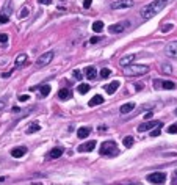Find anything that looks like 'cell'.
I'll return each instance as SVG.
<instances>
[{"label": "cell", "mask_w": 177, "mask_h": 185, "mask_svg": "<svg viewBox=\"0 0 177 185\" xmlns=\"http://www.w3.org/2000/svg\"><path fill=\"white\" fill-rule=\"evenodd\" d=\"M168 5V0H154V2L147 3L143 10H141V17L143 19H152L154 16H157L163 8Z\"/></svg>", "instance_id": "1"}, {"label": "cell", "mask_w": 177, "mask_h": 185, "mask_svg": "<svg viewBox=\"0 0 177 185\" xmlns=\"http://www.w3.org/2000/svg\"><path fill=\"white\" fill-rule=\"evenodd\" d=\"M149 72V68L146 64H129L124 69V74L127 77H138V76H144Z\"/></svg>", "instance_id": "2"}, {"label": "cell", "mask_w": 177, "mask_h": 185, "mask_svg": "<svg viewBox=\"0 0 177 185\" xmlns=\"http://www.w3.org/2000/svg\"><path fill=\"white\" fill-rule=\"evenodd\" d=\"M99 152H100V155H105V157H115V155H118V154H119L116 143H115V141H110V140L102 143Z\"/></svg>", "instance_id": "3"}, {"label": "cell", "mask_w": 177, "mask_h": 185, "mask_svg": "<svg viewBox=\"0 0 177 185\" xmlns=\"http://www.w3.org/2000/svg\"><path fill=\"white\" fill-rule=\"evenodd\" d=\"M175 83L174 82H171V80H154V88L155 89H160V88H163V89H175Z\"/></svg>", "instance_id": "4"}, {"label": "cell", "mask_w": 177, "mask_h": 185, "mask_svg": "<svg viewBox=\"0 0 177 185\" xmlns=\"http://www.w3.org/2000/svg\"><path fill=\"white\" fill-rule=\"evenodd\" d=\"M55 57V53L50 50V52H45V53H42L41 57L38 58V61H36V66L38 68H44L45 64H49L50 61H52V58Z\"/></svg>", "instance_id": "5"}, {"label": "cell", "mask_w": 177, "mask_h": 185, "mask_svg": "<svg viewBox=\"0 0 177 185\" xmlns=\"http://www.w3.org/2000/svg\"><path fill=\"white\" fill-rule=\"evenodd\" d=\"M130 25V22L129 21H124V22H118V24H113V25H110L108 27V32L110 33H113V35H116V33H122L127 27Z\"/></svg>", "instance_id": "6"}, {"label": "cell", "mask_w": 177, "mask_h": 185, "mask_svg": "<svg viewBox=\"0 0 177 185\" xmlns=\"http://www.w3.org/2000/svg\"><path fill=\"white\" fill-rule=\"evenodd\" d=\"M147 180L152 182V183H163L166 180V174L162 173V171H157V173H152L147 176Z\"/></svg>", "instance_id": "7"}, {"label": "cell", "mask_w": 177, "mask_h": 185, "mask_svg": "<svg viewBox=\"0 0 177 185\" xmlns=\"http://www.w3.org/2000/svg\"><path fill=\"white\" fill-rule=\"evenodd\" d=\"M133 6V0H116V2L111 3L113 10H124V8H130Z\"/></svg>", "instance_id": "8"}, {"label": "cell", "mask_w": 177, "mask_h": 185, "mask_svg": "<svg viewBox=\"0 0 177 185\" xmlns=\"http://www.w3.org/2000/svg\"><path fill=\"white\" fill-rule=\"evenodd\" d=\"M157 126H162V123H160V121H146V123H143V124H139V126H138V132L152 130V129L157 127Z\"/></svg>", "instance_id": "9"}, {"label": "cell", "mask_w": 177, "mask_h": 185, "mask_svg": "<svg viewBox=\"0 0 177 185\" xmlns=\"http://www.w3.org/2000/svg\"><path fill=\"white\" fill-rule=\"evenodd\" d=\"M165 53L168 57H177V41H172L168 44L165 47Z\"/></svg>", "instance_id": "10"}, {"label": "cell", "mask_w": 177, "mask_h": 185, "mask_svg": "<svg viewBox=\"0 0 177 185\" xmlns=\"http://www.w3.org/2000/svg\"><path fill=\"white\" fill-rule=\"evenodd\" d=\"M28 57H27L25 53H21V55H17V58H16V61H14V66H13V71L14 69H19V68H22L25 63H28V60H27Z\"/></svg>", "instance_id": "11"}, {"label": "cell", "mask_w": 177, "mask_h": 185, "mask_svg": "<svg viewBox=\"0 0 177 185\" xmlns=\"http://www.w3.org/2000/svg\"><path fill=\"white\" fill-rule=\"evenodd\" d=\"M94 147H96V141L94 140H91L88 143H83L78 146V151L80 152H91V151H94Z\"/></svg>", "instance_id": "12"}, {"label": "cell", "mask_w": 177, "mask_h": 185, "mask_svg": "<svg viewBox=\"0 0 177 185\" xmlns=\"http://www.w3.org/2000/svg\"><path fill=\"white\" fill-rule=\"evenodd\" d=\"M25 154H27V147H25V146L14 147V149L11 151V155L14 157V159H21V157H24Z\"/></svg>", "instance_id": "13"}, {"label": "cell", "mask_w": 177, "mask_h": 185, "mask_svg": "<svg viewBox=\"0 0 177 185\" xmlns=\"http://www.w3.org/2000/svg\"><path fill=\"white\" fill-rule=\"evenodd\" d=\"M63 155V149L61 147H53V149L47 154V159L53 160V159H60V157Z\"/></svg>", "instance_id": "14"}, {"label": "cell", "mask_w": 177, "mask_h": 185, "mask_svg": "<svg viewBox=\"0 0 177 185\" xmlns=\"http://www.w3.org/2000/svg\"><path fill=\"white\" fill-rule=\"evenodd\" d=\"M119 85H121V83H119L118 80H115V82H111V83H108V85L105 86V91L108 92V94H113V92H116V91H118Z\"/></svg>", "instance_id": "15"}, {"label": "cell", "mask_w": 177, "mask_h": 185, "mask_svg": "<svg viewBox=\"0 0 177 185\" xmlns=\"http://www.w3.org/2000/svg\"><path fill=\"white\" fill-rule=\"evenodd\" d=\"M133 61H135V55H125V57H122L119 60V64L125 68V66H129V64H132Z\"/></svg>", "instance_id": "16"}, {"label": "cell", "mask_w": 177, "mask_h": 185, "mask_svg": "<svg viewBox=\"0 0 177 185\" xmlns=\"http://www.w3.org/2000/svg\"><path fill=\"white\" fill-rule=\"evenodd\" d=\"M71 96H72V92H71V89H68V88H63V89L58 91V97H60L61 100H68V99H71Z\"/></svg>", "instance_id": "17"}, {"label": "cell", "mask_w": 177, "mask_h": 185, "mask_svg": "<svg viewBox=\"0 0 177 185\" xmlns=\"http://www.w3.org/2000/svg\"><path fill=\"white\" fill-rule=\"evenodd\" d=\"M85 76L89 79V80H94L97 77V72H96V68H92V66H88L85 69Z\"/></svg>", "instance_id": "18"}, {"label": "cell", "mask_w": 177, "mask_h": 185, "mask_svg": "<svg viewBox=\"0 0 177 185\" xmlns=\"http://www.w3.org/2000/svg\"><path fill=\"white\" fill-rule=\"evenodd\" d=\"M99 104H104V97L99 96V94L92 96L91 100H89V107H96V105H99Z\"/></svg>", "instance_id": "19"}, {"label": "cell", "mask_w": 177, "mask_h": 185, "mask_svg": "<svg viewBox=\"0 0 177 185\" xmlns=\"http://www.w3.org/2000/svg\"><path fill=\"white\" fill-rule=\"evenodd\" d=\"M133 108H135V104H133V102H129V104H124L122 107H121L119 112L122 113V115H125V113H130Z\"/></svg>", "instance_id": "20"}, {"label": "cell", "mask_w": 177, "mask_h": 185, "mask_svg": "<svg viewBox=\"0 0 177 185\" xmlns=\"http://www.w3.org/2000/svg\"><path fill=\"white\" fill-rule=\"evenodd\" d=\"M89 133H91V129L89 127H80L78 130H77V136L78 138H86Z\"/></svg>", "instance_id": "21"}, {"label": "cell", "mask_w": 177, "mask_h": 185, "mask_svg": "<svg viewBox=\"0 0 177 185\" xmlns=\"http://www.w3.org/2000/svg\"><path fill=\"white\" fill-rule=\"evenodd\" d=\"M41 130V126L38 124V123H32L28 127H27V133H35V132H39Z\"/></svg>", "instance_id": "22"}, {"label": "cell", "mask_w": 177, "mask_h": 185, "mask_svg": "<svg viewBox=\"0 0 177 185\" xmlns=\"http://www.w3.org/2000/svg\"><path fill=\"white\" fill-rule=\"evenodd\" d=\"M102 30H104V22H102V21H96L94 24H92V32L99 33V32H102Z\"/></svg>", "instance_id": "23"}, {"label": "cell", "mask_w": 177, "mask_h": 185, "mask_svg": "<svg viewBox=\"0 0 177 185\" xmlns=\"http://www.w3.org/2000/svg\"><path fill=\"white\" fill-rule=\"evenodd\" d=\"M39 91H41V97H45V96H49V92H50V86L49 85H42L39 88Z\"/></svg>", "instance_id": "24"}, {"label": "cell", "mask_w": 177, "mask_h": 185, "mask_svg": "<svg viewBox=\"0 0 177 185\" xmlns=\"http://www.w3.org/2000/svg\"><path fill=\"white\" fill-rule=\"evenodd\" d=\"M89 91V85L88 83H82V85L78 86V92L80 94H85V92H88Z\"/></svg>", "instance_id": "25"}, {"label": "cell", "mask_w": 177, "mask_h": 185, "mask_svg": "<svg viewBox=\"0 0 177 185\" xmlns=\"http://www.w3.org/2000/svg\"><path fill=\"white\" fill-rule=\"evenodd\" d=\"M122 143H124L125 147H132L133 146V136H125Z\"/></svg>", "instance_id": "26"}, {"label": "cell", "mask_w": 177, "mask_h": 185, "mask_svg": "<svg viewBox=\"0 0 177 185\" xmlns=\"http://www.w3.org/2000/svg\"><path fill=\"white\" fill-rule=\"evenodd\" d=\"M110 76H111V71H110L108 68H105V69L100 71V77H102V79H108Z\"/></svg>", "instance_id": "27"}, {"label": "cell", "mask_w": 177, "mask_h": 185, "mask_svg": "<svg viewBox=\"0 0 177 185\" xmlns=\"http://www.w3.org/2000/svg\"><path fill=\"white\" fill-rule=\"evenodd\" d=\"M28 14H30V10H28V6H24L22 10H21V14H19V17H21V19H24V17H27Z\"/></svg>", "instance_id": "28"}, {"label": "cell", "mask_w": 177, "mask_h": 185, "mask_svg": "<svg viewBox=\"0 0 177 185\" xmlns=\"http://www.w3.org/2000/svg\"><path fill=\"white\" fill-rule=\"evenodd\" d=\"M168 133H172V135L177 133V123L175 124H171L169 127H168Z\"/></svg>", "instance_id": "29"}, {"label": "cell", "mask_w": 177, "mask_h": 185, "mask_svg": "<svg viewBox=\"0 0 177 185\" xmlns=\"http://www.w3.org/2000/svg\"><path fill=\"white\" fill-rule=\"evenodd\" d=\"M10 22V17H8L6 14H0V25L2 24H8Z\"/></svg>", "instance_id": "30"}, {"label": "cell", "mask_w": 177, "mask_h": 185, "mask_svg": "<svg viewBox=\"0 0 177 185\" xmlns=\"http://www.w3.org/2000/svg\"><path fill=\"white\" fill-rule=\"evenodd\" d=\"M162 126H163V124H162ZM162 126H157V129H154V130H151V135H152V136H158V135H160V133H162V132H160Z\"/></svg>", "instance_id": "31"}, {"label": "cell", "mask_w": 177, "mask_h": 185, "mask_svg": "<svg viewBox=\"0 0 177 185\" xmlns=\"http://www.w3.org/2000/svg\"><path fill=\"white\" fill-rule=\"evenodd\" d=\"M172 29H174V25H172V24H166V25L162 27V32L166 33V32H169V30H172Z\"/></svg>", "instance_id": "32"}, {"label": "cell", "mask_w": 177, "mask_h": 185, "mask_svg": "<svg viewBox=\"0 0 177 185\" xmlns=\"http://www.w3.org/2000/svg\"><path fill=\"white\" fill-rule=\"evenodd\" d=\"M162 69H163V72H166V74H171V72H172L171 64H163V66H162Z\"/></svg>", "instance_id": "33"}, {"label": "cell", "mask_w": 177, "mask_h": 185, "mask_svg": "<svg viewBox=\"0 0 177 185\" xmlns=\"http://www.w3.org/2000/svg\"><path fill=\"white\" fill-rule=\"evenodd\" d=\"M74 77H75L77 80H82V77H83V74L78 71V69H75V71H74Z\"/></svg>", "instance_id": "34"}, {"label": "cell", "mask_w": 177, "mask_h": 185, "mask_svg": "<svg viewBox=\"0 0 177 185\" xmlns=\"http://www.w3.org/2000/svg\"><path fill=\"white\" fill-rule=\"evenodd\" d=\"M0 42H3V44L8 42V35H6V33H2V35H0Z\"/></svg>", "instance_id": "35"}, {"label": "cell", "mask_w": 177, "mask_h": 185, "mask_svg": "<svg viewBox=\"0 0 177 185\" xmlns=\"http://www.w3.org/2000/svg\"><path fill=\"white\" fill-rule=\"evenodd\" d=\"M10 5H11V2L8 0V2H6V6H5V11H3V14H6V16L11 13V10H10Z\"/></svg>", "instance_id": "36"}, {"label": "cell", "mask_w": 177, "mask_h": 185, "mask_svg": "<svg viewBox=\"0 0 177 185\" xmlns=\"http://www.w3.org/2000/svg\"><path fill=\"white\" fill-rule=\"evenodd\" d=\"M5 107H6V100L5 99H0V113L5 110Z\"/></svg>", "instance_id": "37"}, {"label": "cell", "mask_w": 177, "mask_h": 185, "mask_svg": "<svg viewBox=\"0 0 177 185\" xmlns=\"http://www.w3.org/2000/svg\"><path fill=\"white\" fill-rule=\"evenodd\" d=\"M97 42H100V38H99V36H94V38L89 39V44H97Z\"/></svg>", "instance_id": "38"}, {"label": "cell", "mask_w": 177, "mask_h": 185, "mask_svg": "<svg viewBox=\"0 0 177 185\" xmlns=\"http://www.w3.org/2000/svg\"><path fill=\"white\" fill-rule=\"evenodd\" d=\"M92 3V0H83V8H89Z\"/></svg>", "instance_id": "39"}, {"label": "cell", "mask_w": 177, "mask_h": 185, "mask_svg": "<svg viewBox=\"0 0 177 185\" xmlns=\"http://www.w3.org/2000/svg\"><path fill=\"white\" fill-rule=\"evenodd\" d=\"M30 99V96H27V94H21L19 96V100H21V102H25V100H28Z\"/></svg>", "instance_id": "40"}, {"label": "cell", "mask_w": 177, "mask_h": 185, "mask_svg": "<svg viewBox=\"0 0 177 185\" xmlns=\"http://www.w3.org/2000/svg\"><path fill=\"white\" fill-rule=\"evenodd\" d=\"M41 5H52V0H38Z\"/></svg>", "instance_id": "41"}, {"label": "cell", "mask_w": 177, "mask_h": 185, "mask_svg": "<svg viewBox=\"0 0 177 185\" xmlns=\"http://www.w3.org/2000/svg\"><path fill=\"white\" fill-rule=\"evenodd\" d=\"M172 185H177V170L174 171V176H172Z\"/></svg>", "instance_id": "42"}, {"label": "cell", "mask_w": 177, "mask_h": 185, "mask_svg": "<svg viewBox=\"0 0 177 185\" xmlns=\"http://www.w3.org/2000/svg\"><path fill=\"white\" fill-rule=\"evenodd\" d=\"M11 72H13V69H11V71H8V72H5V74H2V77H10V76H11Z\"/></svg>", "instance_id": "43"}, {"label": "cell", "mask_w": 177, "mask_h": 185, "mask_svg": "<svg viewBox=\"0 0 177 185\" xmlns=\"http://www.w3.org/2000/svg\"><path fill=\"white\" fill-rule=\"evenodd\" d=\"M135 88H136V89H143V85H141V83H136Z\"/></svg>", "instance_id": "44"}, {"label": "cell", "mask_w": 177, "mask_h": 185, "mask_svg": "<svg viewBox=\"0 0 177 185\" xmlns=\"http://www.w3.org/2000/svg\"><path fill=\"white\" fill-rule=\"evenodd\" d=\"M33 185H42V183H39V182H35Z\"/></svg>", "instance_id": "45"}, {"label": "cell", "mask_w": 177, "mask_h": 185, "mask_svg": "<svg viewBox=\"0 0 177 185\" xmlns=\"http://www.w3.org/2000/svg\"><path fill=\"white\" fill-rule=\"evenodd\" d=\"M174 113H175V116H177V110H175V112H174Z\"/></svg>", "instance_id": "46"}]
</instances>
